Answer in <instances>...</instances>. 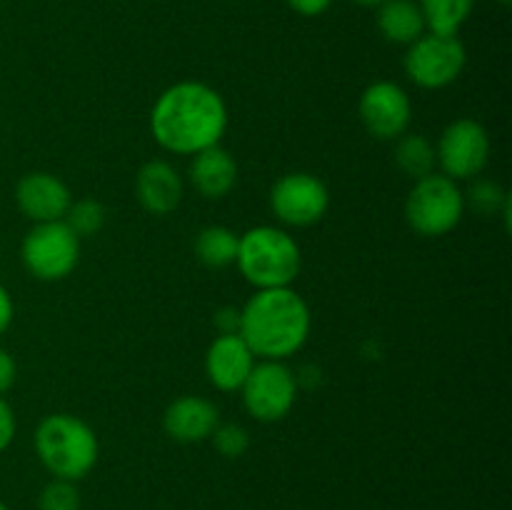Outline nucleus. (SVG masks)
Masks as SVG:
<instances>
[{
    "mask_svg": "<svg viewBox=\"0 0 512 510\" xmlns=\"http://www.w3.org/2000/svg\"><path fill=\"white\" fill-rule=\"evenodd\" d=\"M218 423V408L200 395H180L163 413V430L178 443H203Z\"/></svg>",
    "mask_w": 512,
    "mask_h": 510,
    "instance_id": "4468645a",
    "label": "nucleus"
},
{
    "mask_svg": "<svg viewBox=\"0 0 512 510\" xmlns=\"http://www.w3.org/2000/svg\"><path fill=\"white\" fill-rule=\"evenodd\" d=\"M238 243L240 235L235 230L225 228V225H208L198 233L195 238V258L205 265V268H228V265H235V258H238Z\"/></svg>",
    "mask_w": 512,
    "mask_h": 510,
    "instance_id": "a211bd4d",
    "label": "nucleus"
},
{
    "mask_svg": "<svg viewBox=\"0 0 512 510\" xmlns=\"http://www.w3.org/2000/svg\"><path fill=\"white\" fill-rule=\"evenodd\" d=\"M18 433V420H15V410L10 408L8 400L0 395V453L10 448Z\"/></svg>",
    "mask_w": 512,
    "mask_h": 510,
    "instance_id": "393cba45",
    "label": "nucleus"
},
{
    "mask_svg": "<svg viewBox=\"0 0 512 510\" xmlns=\"http://www.w3.org/2000/svg\"><path fill=\"white\" fill-rule=\"evenodd\" d=\"M20 260L33 278L58 283L78 268L80 238L65 225V220L35 223L20 243Z\"/></svg>",
    "mask_w": 512,
    "mask_h": 510,
    "instance_id": "423d86ee",
    "label": "nucleus"
},
{
    "mask_svg": "<svg viewBox=\"0 0 512 510\" xmlns=\"http://www.w3.org/2000/svg\"><path fill=\"white\" fill-rule=\"evenodd\" d=\"M270 208L280 223L290 228H310L328 213L330 190L318 175L288 173L270 190Z\"/></svg>",
    "mask_w": 512,
    "mask_h": 510,
    "instance_id": "9d476101",
    "label": "nucleus"
},
{
    "mask_svg": "<svg viewBox=\"0 0 512 510\" xmlns=\"http://www.w3.org/2000/svg\"><path fill=\"white\" fill-rule=\"evenodd\" d=\"M375 20L380 35L395 45H413L420 35L428 33L418 0H385L378 5Z\"/></svg>",
    "mask_w": 512,
    "mask_h": 510,
    "instance_id": "f3484780",
    "label": "nucleus"
},
{
    "mask_svg": "<svg viewBox=\"0 0 512 510\" xmlns=\"http://www.w3.org/2000/svg\"><path fill=\"white\" fill-rule=\"evenodd\" d=\"M105 208L100 200L95 198H80V200H73L68 208V213H65V225H68L70 230H73L75 235H78L80 240L83 238H93V235H98L100 230H103L105 225Z\"/></svg>",
    "mask_w": 512,
    "mask_h": 510,
    "instance_id": "4be33fe9",
    "label": "nucleus"
},
{
    "mask_svg": "<svg viewBox=\"0 0 512 510\" xmlns=\"http://www.w3.org/2000/svg\"><path fill=\"white\" fill-rule=\"evenodd\" d=\"M465 215V198L458 180L430 173L415 180L405 200V220L423 238H443L453 233Z\"/></svg>",
    "mask_w": 512,
    "mask_h": 510,
    "instance_id": "39448f33",
    "label": "nucleus"
},
{
    "mask_svg": "<svg viewBox=\"0 0 512 510\" xmlns=\"http://www.w3.org/2000/svg\"><path fill=\"white\" fill-rule=\"evenodd\" d=\"M183 178L165 160H148L135 175V198L150 215H170L183 200Z\"/></svg>",
    "mask_w": 512,
    "mask_h": 510,
    "instance_id": "2eb2a0df",
    "label": "nucleus"
},
{
    "mask_svg": "<svg viewBox=\"0 0 512 510\" xmlns=\"http://www.w3.org/2000/svg\"><path fill=\"white\" fill-rule=\"evenodd\" d=\"M285 3L303 18H315V15H323L333 5V0H285Z\"/></svg>",
    "mask_w": 512,
    "mask_h": 510,
    "instance_id": "cd10ccee",
    "label": "nucleus"
},
{
    "mask_svg": "<svg viewBox=\"0 0 512 510\" xmlns=\"http://www.w3.org/2000/svg\"><path fill=\"white\" fill-rule=\"evenodd\" d=\"M228 130V105L208 83L180 80L155 100L150 110V133L163 150L195 155L220 145Z\"/></svg>",
    "mask_w": 512,
    "mask_h": 510,
    "instance_id": "f257e3e1",
    "label": "nucleus"
},
{
    "mask_svg": "<svg viewBox=\"0 0 512 510\" xmlns=\"http://www.w3.org/2000/svg\"><path fill=\"white\" fill-rule=\"evenodd\" d=\"M358 115L363 128L378 140H398L408 133L413 120V100L403 85L378 80L360 95Z\"/></svg>",
    "mask_w": 512,
    "mask_h": 510,
    "instance_id": "9b49d317",
    "label": "nucleus"
},
{
    "mask_svg": "<svg viewBox=\"0 0 512 510\" xmlns=\"http://www.w3.org/2000/svg\"><path fill=\"white\" fill-rule=\"evenodd\" d=\"M35 453L53 478L78 483L98 465L100 443L85 420L70 413L45 415L35 430Z\"/></svg>",
    "mask_w": 512,
    "mask_h": 510,
    "instance_id": "7ed1b4c3",
    "label": "nucleus"
},
{
    "mask_svg": "<svg viewBox=\"0 0 512 510\" xmlns=\"http://www.w3.org/2000/svg\"><path fill=\"white\" fill-rule=\"evenodd\" d=\"M443 175L453 180H473L490 163V135L478 120L458 118L443 130L435 145Z\"/></svg>",
    "mask_w": 512,
    "mask_h": 510,
    "instance_id": "1a4fd4ad",
    "label": "nucleus"
},
{
    "mask_svg": "<svg viewBox=\"0 0 512 510\" xmlns=\"http://www.w3.org/2000/svg\"><path fill=\"white\" fill-rule=\"evenodd\" d=\"M358 5H363V8H378L380 3H385V0H355Z\"/></svg>",
    "mask_w": 512,
    "mask_h": 510,
    "instance_id": "c756f323",
    "label": "nucleus"
},
{
    "mask_svg": "<svg viewBox=\"0 0 512 510\" xmlns=\"http://www.w3.org/2000/svg\"><path fill=\"white\" fill-rule=\"evenodd\" d=\"M425 28L435 35H458L473 15L475 0H418Z\"/></svg>",
    "mask_w": 512,
    "mask_h": 510,
    "instance_id": "aec40b11",
    "label": "nucleus"
},
{
    "mask_svg": "<svg viewBox=\"0 0 512 510\" xmlns=\"http://www.w3.org/2000/svg\"><path fill=\"white\" fill-rule=\"evenodd\" d=\"M215 328L218 335H233L240 333V310L238 308H220L215 313Z\"/></svg>",
    "mask_w": 512,
    "mask_h": 510,
    "instance_id": "bb28decb",
    "label": "nucleus"
},
{
    "mask_svg": "<svg viewBox=\"0 0 512 510\" xmlns=\"http://www.w3.org/2000/svg\"><path fill=\"white\" fill-rule=\"evenodd\" d=\"M0 510H8V505H5L3 500H0Z\"/></svg>",
    "mask_w": 512,
    "mask_h": 510,
    "instance_id": "7c9ffc66",
    "label": "nucleus"
},
{
    "mask_svg": "<svg viewBox=\"0 0 512 510\" xmlns=\"http://www.w3.org/2000/svg\"><path fill=\"white\" fill-rule=\"evenodd\" d=\"M215 450H218L223 458H240V455L248 453L250 448V433L240 423H218V428L210 435Z\"/></svg>",
    "mask_w": 512,
    "mask_h": 510,
    "instance_id": "5701e85b",
    "label": "nucleus"
},
{
    "mask_svg": "<svg viewBox=\"0 0 512 510\" xmlns=\"http://www.w3.org/2000/svg\"><path fill=\"white\" fill-rule=\"evenodd\" d=\"M38 510H80V493L70 480L53 478L38 495Z\"/></svg>",
    "mask_w": 512,
    "mask_h": 510,
    "instance_id": "b1692460",
    "label": "nucleus"
},
{
    "mask_svg": "<svg viewBox=\"0 0 512 510\" xmlns=\"http://www.w3.org/2000/svg\"><path fill=\"white\" fill-rule=\"evenodd\" d=\"M255 363L258 360H255L253 350L238 333L218 335L205 353V375L213 388L233 393V390L243 388Z\"/></svg>",
    "mask_w": 512,
    "mask_h": 510,
    "instance_id": "ddd939ff",
    "label": "nucleus"
},
{
    "mask_svg": "<svg viewBox=\"0 0 512 510\" xmlns=\"http://www.w3.org/2000/svg\"><path fill=\"white\" fill-rule=\"evenodd\" d=\"M13 315H15L13 298H10L8 290L0 285V335L10 328V323H13Z\"/></svg>",
    "mask_w": 512,
    "mask_h": 510,
    "instance_id": "c85d7f7f",
    "label": "nucleus"
},
{
    "mask_svg": "<svg viewBox=\"0 0 512 510\" xmlns=\"http://www.w3.org/2000/svg\"><path fill=\"white\" fill-rule=\"evenodd\" d=\"M468 53L458 35L425 33L408 45L405 75L423 90H443L463 75Z\"/></svg>",
    "mask_w": 512,
    "mask_h": 510,
    "instance_id": "0eeeda50",
    "label": "nucleus"
},
{
    "mask_svg": "<svg viewBox=\"0 0 512 510\" xmlns=\"http://www.w3.org/2000/svg\"><path fill=\"white\" fill-rule=\"evenodd\" d=\"M235 265L255 290L290 288L300 273L303 255L298 240L288 230L255 225L240 235Z\"/></svg>",
    "mask_w": 512,
    "mask_h": 510,
    "instance_id": "20e7f679",
    "label": "nucleus"
},
{
    "mask_svg": "<svg viewBox=\"0 0 512 510\" xmlns=\"http://www.w3.org/2000/svg\"><path fill=\"white\" fill-rule=\"evenodd\" d=\"M498 3H503V5H510V3H512V0H498Z\"/></svg>",
    "mask_w": 512,
    "mask_h": 510,
    "instance_id": "2f4dec72",
    "label": "nucleus"
},
{
    "mask_svg": "<svg viewBox=\"0 0 512 510\" xmlns=\"http://www.w3.org/2000/svg\"><path fill=\"white\" fill-rule=\"evenodd\" d=\"M298 375L285 360H260L243 383V405L260 423H278L293 410L298 400Z\"/></svg>",
    "mask_w": 512,
    "mask_h": 510,
    "instance_id": "6e6552de",
    "label": "nucleus"
},
{
    "mask_svg": "<svg viewBox=\"0 0 512 510\" xmlns=\"http://www.w3.org/2000/svg\"><path fill=\"white\" fill-rule=\"evenodd\" d=\"M463 198H465V208L478 213L480 218H488V215H498V213H503L505 218H508L510 213L508 193H505L495 180H475V183L470 185L468 195H463Z\"/></svg>",
    "mask_w": 512,
    "mask_h": 510,
    "instance_id": "412c9836",
    "label": "nucleus"
},
{
    "mask_svg": "<svg viewBox=\"0 0 512 510\" xmlns=\"http://www.w3.org/2000/svg\"><path fill=\"white\" fill-rule=\"evenodd\" d=\"M395 165H398L408 178H425V175L435 173V165H438L435 145L420 133L400 135V138L395 140Z\"/></svg>",
    "mask_w": 512,
    "mask_h": 510,
    "instance_id": "6ab92c4d",
    "label": "nucleus"
},
{
    "mask_svg": "<svg viewBox=\"0 0 512 510\" xmlns=\"http://www.w3.org/2000/svg\"><path fill=\"white\" fill-rule=\"evenodd\" d=\"M15 203L18 210L33 223H55L63 220L68 213L73 195L68 185L53 173H25L15 185Z\"/></svg>",
    "mask_w": 512,
    "mask_h": 510,
    "instance_id": "f8f14e48",
    "label": "nucleus"
},
{
    "mask_svg": "<svg viewBox=\"0 0 512 510\" xmlns=\"http://www.w3.org/2000/svg\"><path fill=\"white\" fill-rule=\"evenodd\" d=\"M15 378H18V365H15L13 355L8 350L0 348V395L13 388Z\"/></svg>",
    "mask_w": 512,
    "mask_h": 510,
    "instance_id": "a878e982",
    "label": "nucleus"
},
{
    "mask_svg": "<svg viewBox=\"0 0 512 510\" xmlns=\"http://www.w3.org/2000/svg\"><path fill=\"white\" fill-rule=\"evenodd\" d=\"M188 175L195 193L208 200H220L238 185V163L223 145H213L193 155Z\"/></svg>",
    "mask_w": 512,
    "mask_h": 510,
    "instance_id": "dca6fc26",
    "label": "nucleus"
},
{
    "mask_svg": "<svg viewBox=\"0 0 512 510\" xmlns=\"http://www.w3.org/2000/svg\"><path fill=\"white\" fill-rule=\"evenodd\" d=\"M313 315L310 305L293 288L255 290L240 310V338L255 358L288 360L308 343Z\"/></svg>",
    "mask_w": 512,
    "mask_h": 510,
    "instance_id": "f03ea898",
    "label": "nucleus"
}]
</instances>
